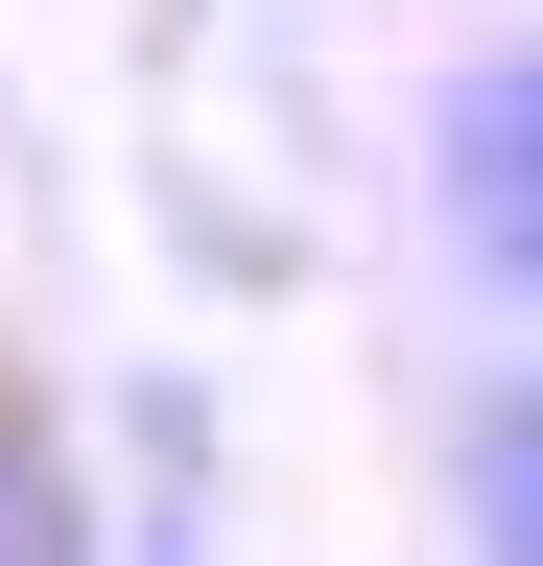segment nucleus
Segmentation results:
<instances>
[{"instance_id": "f257e3e1", "label": "nucleus", "mask_w": 543, "mask_h": 566, "mask_svg": "<svg viewBox=\"0 0 543 566\" xmlns=\"http://www.w3.org/2000/svg\"><path fill=\"white\" fill-rule=\"evenodd\" d=\"M426 212H449V260L497 283V307H543V24H497L426 95Z\"/></svg>"}, {"instance_id": "7ed1b4c3", "label": "nucleus", "mask_w": 543, "mask_h": 566, "mask_svg": "<svg viewBox=\"0 0 543 566\" xmlns=\"http://www.w3.org/2000/svg\"><path fill=\"white\" fill-rule=\"evenodd\" d=\"M0 566H95V495H72V449L24 401H0Z\"/></svg>"}, {"instance_id": "f03ea898", "label": "nucleus", "mask_w": 543, "mask_h": 566, "mask_svg": "<svg viewBox=\"0 0 543 566\" xmlns=\"http://www.w3.org/2000/svg\"><path fill=\"white\" fill-rule=\"evenodd\" d=\"M449 520H472V566H543V378H497V401H472Z\"/></svg>"}]
</instances>
